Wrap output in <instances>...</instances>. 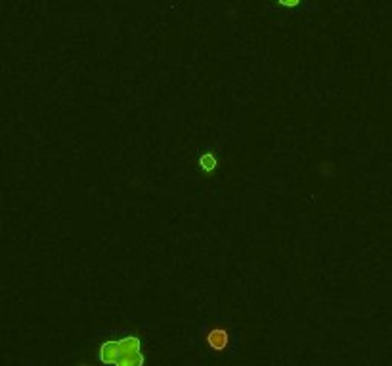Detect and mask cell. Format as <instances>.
<instances>
[{
  "label": "cell",
  "instance_id": "1",
  "mask_svg": "<svg viewBox=\"0 0 392 366\" xmlns=\"http://www.w3.org/2000/svg\"><path fill=\"white\" fill-rule=\"evenodd\" d=\"M98 357L103 364L113 366H144L138 336H124L121 339L103 341Z\"/></svg>",
  "mask_w": 392,
  "mask_h": 366
},
{
  "label": "cell",
  "instance_id": "2",
  "mask_svg": "<svg viewBox=\"0 0 392 366\" xmlns=\"http://www.w3.org/2000/svg\"><path fill=\"white\" fill-rule=\"evenodd\" d=\"M207 344H209V347H211L212 351H224L226 347H228V344H230V334H228V330H224V328H214V330H211L209 334H207Z\"/></svg>",
  "mask_w": 392,
  "mask_h": 366
},
{
  "label": "cell",
  "instance_id": "3",
  "mask_svg": "<svg viewBox=\"0 0 392 366\" xmlns=\"http://www.w3.org/2000/svg\"><path fill=\"white\" fill-rule=\"evenodd\" d=\"M199 166H201V170L205 172H214L218 166V160L214 157V153H203V155H199Z\"/></svg>",
  "mask_w": 392,
  "mask_h": 366
},
{
  "label": "cell",
  "instance_id": "4",
  "mask_svg": "<svg viewBox=\"0 0 392 366\" xmlns=\"http://www.w3.org/2000/svg\"><path fill=\"white\" fill-rule=\"evenodd\" d=\"M277 4L281 8H287V10H295L302 4V0H277Z\"/></svg>",
  "mask_w": 392,
  "mask_h": 366
}]
</instances>
